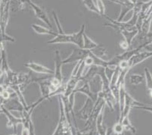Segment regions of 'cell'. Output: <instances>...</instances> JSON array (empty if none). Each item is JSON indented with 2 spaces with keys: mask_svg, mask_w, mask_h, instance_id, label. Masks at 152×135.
Here are the masks:
<instances>
[{
  "mask_svg": "<svg viewBox=\"0 0 152 135\" xmlns=\"http://www.w3.org/2000/svg\"><path fill=\"white\" fill-rule=\"evenodd\" d=\"M120 33L124 37V40H125L128 43V44H129V46H131L133 39L135 38V37L137 36L138 33H139V30H138L137 28H135L132 30H121V31L120 32Z\"/></svg>",
  "mask_w": 152,
  "mask_h": 135,
  "instance_id": "cell-14",
  "label": "cell"
},
{
  "mask_svg": "<svg viewBox=\"0 0 152 135\" xmlns=\"http://www.w3.org/2000/svg\"><path fill=\"white\" fill-rule=\"evenodd\" d=\"M11 135H18V134H11Z\"/></svg>",
  "mask_w": 152,
  "mask_h": 135,
  "instance_id": "cell-29",
  "label": "cell"
},
{
  "mask_svg": "<svg viewBox=\"0 0 152 135\" xmlns=\"http://www.w3.org/2000/svg\"><path fill=\"white\" fill-rule=\"evenodd\" d=\"M83 4L85 5V6L86 7L89 11L94 12V13L100 15L99 9H98V8L96 7V5H95L93 0H83Z\"/></svg>",
  "mask_w": 152,
  "mask_h": 135,
  "instance_id": "cell-20",
  "label": "cell"
},
{
  "mask_svg": "<svg viewBox=\"0 0 152 135\" xmlns=\"http://www.w3.org/2000/svg\"><path fill=\"white\" fill-rule=\"evenodd\" d=\"M27 5H30L31 8L34 10V14H35L36 17L38 18L39 20H41L42 21H43L44 23L46 24L47 25H49V27L52 29H53L52 27V25L51 24L50 20H49V18L48 17V15H47L46 12L44 8H41L40 6L37 5V4H35L34 2H33L31 0H29L28 2H27Z\"/></svg>",
  "mask_w": 152,
  "mask_h": 135,
  "instance_id": "cell-6",
  "label": "cell"
},
{
  "mask_svg": "<svg viewBox=\"0 0 152 135\" xmlns=\"http://www.w3.org/2000/svg\"><path fill=\"white\" fill-rule=\"evenodd\" d=\"M150 95H151V97H152V90H150Z\"/></svg>",
  "mask_w": 152,
  "mask_h": 135,
  "instance_id": "cell-28",
  "label": "cell"
},
{
  "mask_svg": "<svg viewBox=\"0 0 152 135\" xmlns=\"http://www.w3.org/2000/svg\"><path fill=\"white\" fill-rule=\"evenodd\" d=\"M142 40H144V41L140 46H142L143 49L145 48L148 46L152 45V32H149Z\"/></svg>",
  "mask_w": 152,
  "mask_h": 135,
  "instance_id": "cell-21",
  "label": "cell"
},
{
  "mask_svg": "<svg viewBox=\"0 0 152 135\" xmlns=\"http://www.w3.org/2000/svg\"><path fill=\"white\" fill-rule=\"evenodd\" d=\"M21 135H29V129L23 128H22Z\"/></svg>",
  "mask_w": 152,
  "mask_h": 135,
  "instance_id": "cell-26",
  "label": "cell"
},
{
  "mask_svg": "<svg viewBox=\"0 0 152 135\" xmlns=\"http://www.w3.org/2000/svg\"><path fill=\"white\" fill-rule=\"evenodd\" d=\"M96 130L99 135H109L107 134V128L104 124V111H102L99 115L96 122Z\"/></svg>",
  "mask_w": 152,
  "mask_h": 135,
  "instance_id": "cell-12",
  "label": "cell"
},
{
  "mask_svg": "<svg viewBox=\"0 0 152 135\" xmlns=\"http://www.w3.org/2000/svg\"><path fill=\"white\" fill-rule=\"evenodd\" d=\"M144 80H145V76L139 75V74H133V75H131L129 77L130 83L134 86H137L142 83Z\"/></svg>",
  "mask_w": 152,
  "mask_h": 135,
  "instance_id": "cell-16",
  "label": "cell"
},
{
  "mask_svg": "<svg viewBox=\"0 0 152 135\" xmlns=\"http://www.w3.org/2000/svg\"><path fill=\"white\" fill-rule=\"evenodd\" d=\"M17 1L18 9H23L25 8V5H27L29 0H17Z\"/></svg>",
  "mask_w": 152,
  "mask_h": 135,
  "instance_id": "cell-24",
  "label": "cell"
},
{
  "mask_svg": "<svg viewBox=\"0 0 152 135\" xmlns=\"http://www.w3.org/2000/svg\"><path fill=\"white\" fill-rule=\"evenodd\" d=\"M85 27L86 25L83 24L80 31L72 34L58 33L52 40L48 41V44H74L77 45L78 48L83 49V33H85Z\"/></svg>",
  "mask_w": 152,
  "mask_h": 135,
  "instance_id": "cell-1",
  "label": "cell"
},
{
  "mask_svg": "<svg viewBox=\"0 0 152 135\" xmlns=\"http://www.w3.org/2000/svg\"><path fill=\"white\" fill-rule=\"evenodd\" d=\"M120 46H121L123 49H128L130 47V46L128 44V43H127L125 40H124L123 41H121V43H120Z\"/></svg>",
  "mask_w": 152,
  "mask_h": 135,
  "instance_id": "cell-25",
  "label": "cell"
},
{
  "mask_svg": "<svg viewBox=\"0 0 152 135\" xmlns=\"http://www.w3.org/2000/svg\"><path fill=\"white\" fill-rule=\"evenodd\" d=\"M0 109H1L2 113L6 115L7 119H8V122H7L6 125L7 127L13 128L15 129V131H16V126L18 124H22V119L15 117L6 107H5V105H2V106L0 107Z\"/></svg>",
  "mask_w": 152,
  "mask_h": 135,
  "instance_id": "cell-8",
  "label": "cell"
},
{
  "mask_svg": "<svg viewBox=\"0 0 152 135\" xmlns=\"http://www.w3.org/2000/svg\"><path fill=\"white\" fill-rule=\"evenodd\" d=\"M94 103H95L90 98H89V97L87 98L85 104L83 106V108L78 112L79 117L81 119H83V120H87V119H89V115H90L91 112L92 111V108H93Z\"/></svg>",
  "mask_w": 152,
  "mask_h": 135,
  "instance_id": "cell-11",
  "label": "cell"
},
{
  "mask_svg": "<svg viewBox=\"0 0 152 135\" xmlns=\"http://www.w3.org/2000/svg\"><path fill=\"white\" fill-rule=\"evenodd\" d=\"M129 2H130V3H132V5H135L139 1H138V0H129Z\"/></svg>",
  "mask_w": 152,
  "mask_h": 135,
  "instance_id": "cell-27",
  "label": "cell"
},
{
  "mask_svg": "<svg viewBox=\"0 0 152 135\" xmlns=\"http://www.w3.org/2000/svg\"><path fill=\"white\" fill-rule=\"evenodd\" d=\"M104 105H105V101L102 97L98 96V99L96 102L94 103L93 108L89 115V119H87L84 125V129L83 131L87 132V130H89V131H95V127H96V122H97L98 117L100 115L101 112L104 109Z\"/></svg>",
  "mask_w": 152,
  "mask_h": 135,
  "instance_id": "cell-2",
  "label": "cell"
},
{
  "mask_svg": "<svg viewBox=\"0 0 152 135\" xmlns=\"http://www.w3.org/2000/svg\"><path fill=\"white\" fill-rule=\"evenodd\" d=\"M133 108H137V109H142V110L147 111V112H152V106H151V105H146V104L142 103H139H139H138L137 105H135Z\"/></svg>",
  "mask_w": 152,
  "mask_h": 135,
  "instance_id": "cell-23",
  "label": "cell"
},
{
  "mask_svg": "<svg viewBox=\"0 0 152 135\" xmlns=\"http://www.w3.org/2000/svg\"><path fill=\"white\" fill-rule=\"evenodd\" d=\"M151 57H152V51H143V52L139 51L137 53L132 55L128 60L129 69H131L134 66L142 63L144 61L151 58Z\"/></svg>",
  "mask_w": 152,
  "mask_h": 135,
  "instance_id": "cell-7",
  "label": "cell"
},
{
  "mask_svg": "<svg viewBox=\"0 0 152 135\" xmlns=\"http://www.w3.org/2000/svg\"><path fill=\"white\" fill-rule=\"evenodd\" d=\"M98 46H99V44H96L92 39L89 38L86 33H83V49L92 51L94 49L97 48Z\"/></svg>",
  "mask_w": 152,
  "mask_h": 135,
  "instance_id": "cell-15",
  "label": "cell"
},
{
  "mask_svg": "<svg viewBox=\"0 0 152 135\" xmlns=\"http://www.w3.org/2000/svg\"><path fill=\"white\" fill-rule=\"evenodd\" d=\"M25 66L33 72L39 74H44V75H52L55 74V72L53 70H51L49 68L43 66L40 64L34 62H28L25 64Z\"/></svg>",
  "mask_w": 152,
  "mask_h": 135,
  "instance_id": "cell-9",
  "label": "cell"
},
{
  "mask_svg": "<svg viewBox=\"0 0 152 135\" xmlns=\"http://www.w3.org/2000/svg\"><path fill=\"white\" fill-rule=\"evenodd\" d=\"M119 135H124V134L122 133V134H119Z\"/></svg>",
  "mask_w": 152,
  "mask_h": 135,
  "instance_id": "cell-30",
  "label": "cell"
},
{
  "mask_svg": "<svg viewBox=\"0 0 152 135\" xmlns=\"http://www.w3.org/2000/svg\"><path fill=\"white\" fill-rule=\"evenodd\" d=\"M63 60L61 58L60 52L58 50H56L55 52V74L54 77L57 79L60 82H63V77H62V65H63Z\"/></svg>",
  "mask_w": 152,
  "mask_h": 135,
  "instance_id": "cell-10",
  "label": "cell"
},
{
  "mask_svg": "<svg viewBox=\"0 0 152 135\" xmlns=\"http://www.w3.org/2000/svg\"><path fill=\"white\" fill-rule=\"evenodd\" d=\"M89 52H90L89 50L85 49H74L73 50V52H71V54L67 58H66L65 59H64L63 64L79 62V61H83L86 57L89 56Z\"/></svg>",
  "mask_w": 152,
  "mask_h": 135,
  "instance_id": "cell-4",
  "label": "cell"
},
{
  "mask_svg": "<svg viewBox=\"0 0 152 135\" xmlns=\"http://www.w3.org/2000/svg\"><path fill=\"white\" fill-rule=\"evenodd\" d=\"M145 80L146 87L149 90H152V74L148 68H145Z\"/></svg>",
  "mask_w": 152,
  "mask_h": 135,
  "instance_id": "cell-19",
  "label": "cell"
},
{
  "mask_svg": "<svg viewBox=\"0 0 152 135\" xmlns=\"http://www.w3.org/2000/svg\"><path fill=\"white\" fill-rule=\"evenodd\" d=\"M124 128L121 122H117V123L114 125V127H113V131H114V133L116 134L117 135H119L121 134L124 133Z\"/></svg>",
  "mask_w": 152,
  "mask_h": 135,
  "instance_id": "cell-22",
  "label": "cell"
},
{
  "mask_svg": "<svg viewBox=\"0 0 152 135\" xmlns=\"http://www.w3.org/2000/svg\"><path fill=\"white\" fill-rule=\"evenodd\" d=\"M31 28L34 30L37 33L39 34H47V35H52L53 37H55L57 35V32L54 31L52 29L46 28L45 27H42L41 25L38 24H31Z\"/></svg>",
  "mask_w": 152,
  "mask_h": 135,
  "instance_id": "cell-13",
  "label": "cell"
},
{
  "mask_svg": "<svg viewBox=\"0 0 152 135\" xmlns=\"http://www.w3.org/2000/svg\"><path fill=\"white\" fill-rule=\"evenodd\" d=\"M121 123L122 124L123 126H124V130L130 131L132 134L136 133V129H135V128L134 127L132 124H131L130 121H129V116L124 118V119L121 121Z\"/></svg>",
  "mask_w": 152,
  "mask_h": 135,
  "instance_id": "cell-17",
  "label": "cell"
},
{
  "mask_svg": "<svg viewBox=\"0 0 152 135\" xmlns=\"http://www.w3.org/2000/svg\"><path fill=\"white\" fill-rule=\"evenodd\" d=\"M134 8V5H123L121 6V13L119 15V17L117 18V21H122V20L124 19V18L125 17V15H126L129 11H132Z\"/></svg>",
  "mask_w": 152,
  "mask_h": 135,
  "instance_id": "cell-18",
  "label": "cell"
},
{
  "mask_svg": "<svg viewBox=\"0 0 152 135\" xmlns=\"http://www.w3.org/2000/svg\"><path fill=\"white\" fill-rule=\"evenodd\" d=\"M58 102L59 106H60V118H59L58 123L57 127L55 128V131H54L52 135H64L67 129L70 126H72L71 119H70V113H67L64 109V103L62 102L61 97L60 95H58Z\"/></svg>",
  "mask_w": 152,
  "mask_h": 135,
  "instance_id": "cell-3",
  "label": "cell"
},
{
  "mask_svg": "<svg viewBox=\"0 0 152 135\" xmlns=\"http://www.w3.org/2000/svg\"><path fill=\"white\" fill-rule=\"evenodd\" d=\"M139 103L138 101L132 98L130 95L126 92V94L125 95V99H124V104L123 109L121 112H120V116H119L118 122H121L124 118L129 116V113L130 112V109L133 108L135 105H137Z\"/></svg>",
  "mask_w": 152,
  "mask_h": 135,
  "instance_id": "cell-5",
  "label": "cell"
}]
</instances>
